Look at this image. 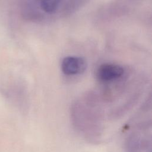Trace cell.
Here are the masks:
<instances>
[{"mask_svg": "<svg viewBox=\"0 0 152 152\" xmlns=\"http://www.w3.org/2000/svg\"><path fill=\"white\" fill-rule=\"evenodd\" d=\"M151 114L147 104L137 112L125 139V152H151Z\"/></svg>", "mask_w": 152, "mask_h": 152, "instance_id": "cell-1", "label": "cell"}, {"mask_svg": "<svg viewBox=\"0 0 152 152\" xmlns=\"http://www.w3.org/2000/svg\"><path fill=\"white\" fill-rule=\"evenodd\" d=\"M61 70L66 75H74L83 73L87 68L86 61L82 57L69 56L61 62Z\"/></svg>", "mask_w": 152, "mask_h": 152, "instance_id": "cell-2", "label": "cell"}, {"mask_svg": "<svg viewBox=\"0 0 152 152\" xmlns=\"http://www.w3.org/2000/svg\"><path fill=\"white\" fill-rule=\"evenodd\" d=\"M124 73V68L119 65L104 64L97 69L96 77L100 81L109 82L119 78Z\"/></svg>", "mask_w": 152, "mask_h": 152, "instance_id": "cell-3", "label": "cell"}, {"mask_svg": "<svg viewBox=\"0 0 152 152\" xmlns=\"http://www.w3.org/2000/svg\"><path fill=\"white\" fill-rule=\"evenodd\" d=\"M61 1L62 0H38L42 10L48 14L55 12Z\"/></svg>", "mask_w": 152, "mask_h": 152, "instance_id": "cell-4", "label": "cell"}]
</instances>
